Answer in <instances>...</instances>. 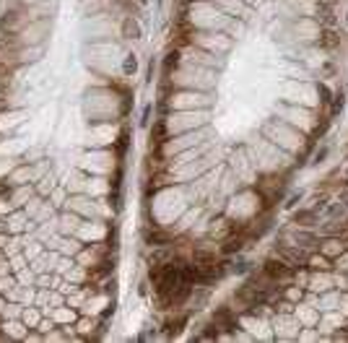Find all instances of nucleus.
<instances>
[{
    "label": "nucleus",
    "mask_w": 348,
    "mask_h": 343,
    "mask_svg": "<svg viewBox=\"0 0 348 343\" xmlns=\"http://www.w3.org/2000/svg\"><path fill=\"white\" fill-rule=\"evenodd\" d=\"M275 255L286 260L291 268H299V265H304V262L309 260V255L304 253V247H291V245H275Z\"/></svg>",
    "instance_id": "nucleus-1"
},
{
    "label": "nucleus",
    "mask_w": 348,
    "mask_h": 343,
    "mask_svg": "<svg viewBox=\"0 0 348 343\" xmlns=\"http://www.w3.org/2000/svg\"><path fill=\"white\" fill-rule=\"evenodd\" d=\"M262 273L268 276L273 283L275 281H283V278H288L294 273V268L288 265L286 260H281V257H270V260H265V265H262Z\"/></svg>",
    "instance_id": "nucleus-2"
},
{
    "label": "nucleus",
    "mask_w": 348,
    "mask_h": 343,
    "mask_svg": "<svg viewBox=\"0 0 348 343\" xmlns=\"http://www.w3.org/2000/svg\"><path fill=\"white\" fill-rule=\"evenodd\" d=\"M317 21L322 26H335V10H333V5L317 0Z\"/></svg>",
    "instance_id": "nucleus-3"
},
{
    "label": "nucleus",
    "mask_w": 348,
    "mask_h": 343,
    "mask_svg": "<svg viewBox=\"0 0 348 343\" xmlns=\"http://www.w3.org/2000/svg\"><path fill=\"white\" fill-rule=\"evenodd\" d=\"M122 37H125V39H141V37H143L141 26H138V21H133V18H125V21H122Z\"/></svg>",
    "instance_id": "nucleus-4"
},
{
    "label": "nucleus",
    "mask_w": 348,
    "mask_h": 343,
    "mask_svg": "<svg viewBox=\"0 0 348 343\" xmlns=\"http://www.w3.org/2000/svg\"><path fill=\"white\" fill-rule=\"evenodd\" d=\"M338 42H341V37L333 31V26H325V31L320 34V47H325V50H333Z\"/></svg>",
    "instance_id": "nucleus-5"
},
{
    "label": "nucleus",
    "mask_w": 348,
    "mask_h": 343,
    "mask_svg": "<svg viewBox=\"0 0 348 343\" xmlns=\"http://www.w3.org/2000/svg\"><path fill=\"white\" fill-rule=\"evenodd\" d=\"M294 237H296V242H299L301 247H315V245H320V239L312 234V232H296Z\"/></svg>",
    "instance_id": "nucleus-6"
},
{
    "label": "nucleus",
    "mask_w": 348,
    "mask_h": 343,
    "mask_svg": "<svg viewBox=\"0 0 348 343\" xmlns=\"http://www.w3.org/2000/svg\"><path fill=\"white\" fill-rule=\"evenodd\" d=\"M320 232H322L325 237H335L338 232H343V224L338 226V221H328V224H322V226H320Z\"/></svg>",
    "instance_id": "nucleus-7"
},
{
    "label": "nucleus",
    "mask_w": 348,
    "mask_h": 343,
    "mask_svg": "<svg viewBox=\"0 0 348 343\" xmlns=\"http://www.w3.org/2000/svg\"><path fill=\"white\" fill-rule=\"evenodd\" d=\"M315 211H299L296 216H294V221L296 224H304V226H312V221H315Z\"/></svg>",
    "instance_id": "nucleus-8"
},
{
    "label": "nucleus",
    "mask_w": 348,
    "mask_h": 343,
    "mask_svg": "<svg viewBox=\"0 0 348 343\" xmlns=\"http://www.w3.org/2000/svg\"><path fill=\"white\" fill-rule=\"evenodd\" d=\"M135 68H138L135 55H127V57H125V65H122V73H125V76H130V73H135Z\"/></svg>",
    "instance_id": "nucleus-9"
},
{
    "label": "nucleus",
    "mask_w": 348,
    "mask_h": 343,
    "mask_svg": "<svg viewBox=\"0 0 348 343\" xmlns=\"http://www.w3.org/2000/svg\"><path fill=\"white\" fill-rule=\"evenodd\" d=\"M309 268H315V270H317V268L328 270V268H330V262L325 260V257H320V255H312V257H309Z\"/></svg>",
    "instance_id": "nucleus-10"
},
{
    "label": "nucleus",
    "mask_w": 348,
    "mask_h": 343,
    "mask_svg": "<svg viewBox=\"0 0 348 343\" xmlns=\"http://www.w3.org/2000/svg\"><path fill=\"white\" fill-rule=\"evenodd\" d=\"M239 250H242V239H229V242L224 245V253H226V255L239 253Z\"/></svg>",
    "instance_id": "nucleus-11"
},
{
    "label": "nucleus",
    "mask_w": 348,
    "mask_h": 343,
    "mask_svg": "<svg viewBox=\"0 0 348 343\" xmlns=\"http://www.w3.org/2000/svg\"><path fill=\"white\" fill-rule=\"evenodd\" d=\"M317 91H320V96H322V104H330V101H333V94H330V88L325 86V84H317Z\"/></svg>",
    "instance_id": "nucleus-12"
},
{
    "label": "nucleus",
    "mask_w": 348,
    "mask_h": 343,
    "mask_svg": "<svg viewBox=\"0 0 348 343\" xmlns=\"http://www.w3.org/2000/svg\"><path fill=\"white\" fill-rule=\"evenodd\" d=\"M328 195H322V198H317V203L315 205H312V211H315V213H320V211H328Z\"/></svg>",
    "instance_id": "nucleus-13"
},
{
    "label": "nucleus",
    "mask_w": 348,
    "mask_h": 343,
    "mask_svg": "<svg viewBox=\"0 0 348 343\" xmlns=\"http://www.w3.org/2000/svg\"><path fill=\"white\" fill-rule=\"evenodd\" d=\"M151 109H154L151 104H146V107H143V114H141V128H148V120H151Z\"/></svg>",
    "instance_id": "nucleus-14"
},
{
    "label": "nucleus",
    "mask_w": 348,
    "mask_h": 343,
    "mask_svg": "<svg viewBox=\"0 0 348 343\" xmlns=\"http://www.w3.org/2000/svg\"><path fill=\"white\" fill-rule=\"evenodd\" d=\"M341 109H343V94H338L333 101V112H341Z\"/></svg>",
    "instance_id": "nucleus-15"
},
{
    "label": "nucleus",
    "mask_w": 348,
    "mask_h": 343,
    "mask_svg": "<svg viewBox=\"0 0 348 343\" xmlns=\"http://www.w3.org/2000/svg\"><path fill=\"white\" fill-rule=\"evenodd\" d=\"M179 63V52H169V60H167V65H177Z\"/></svg>",
    "instance_id": "nucleus-16"
},
{
    "label": "nucleus",
    "mask_w": 348,
    "mask_h": 343,
    "mask_svg": "<svg viewBox=\"0 0 348 343\" xmlns=\"http://www.w3.org/2000/svg\"><path fill=\"white\" fill-rule=\"evenodd\" d=\"M299 200H301V195H294V198H291V200H288V203H286V205H288V208H294V205H296V203H299Z\"/></svg>",
    "instance_id": "nucleus-17"
},
{
    "label": "nucleus",
    "mask_w": 348,
    "mask_h": 343,
    "mask_svg": "<svg viewBox=\"0 0 348 343\" xmlns=\"http://www.w3.org/2000/svg\"><path fill=\"white\" fill-rule=\"evenodd\" d=\"M341 203L346 205V211H348V190H346V192H341Z\"/></svg>",
    "instance_id": "nucleus-18"
},
{
    "label": "nucleus",
    "mask_w": 348,
    "mask_h": 343,
    "mask_svg": "<svg viewBox=\"0 0 348 343\" xmlns=\"http://www.w3.org/2000/svg\"><path fill=\"white\" fill-rule=\"evenodd\" d=\"M0 109H3V101H0Z\"/></svg>",
    "instance_id": "nucleus-19"
},
{
    "label": "nucleus",
    "mask_w": 348,
    "mask_h": 343,
    "mask_svg": "<svg viewBox=\"0 0 348 343\" xmlns=\"http://www.w3.org/2000/svg\"><path fill=\"white\" fill-rule=\"evenodd\" d=\"M346 179H348V172H346Z\"/></svg>",
    "instance_id": "nucleus-20"
},
{
    "label": "nucleus",
    "mask_w": 348,
    "mask_h": 343,
    "mask_svg": "<svg viewBox=\"0 0 348 343\" xmlns=\"http://www.w3.org/2000/svg\"><path fill=\"white\" fill-rule=\"evenodd\" d=\"M143 3H148V0H143Z\"/></svg>",
    "instance_id": "nucleus-21"
}]
</instances>
